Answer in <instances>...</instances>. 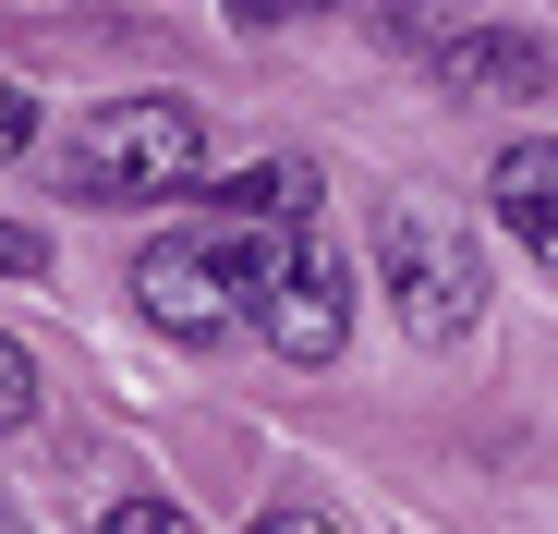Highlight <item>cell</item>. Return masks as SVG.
<instances>
[{
    "mask_svg": "<svg viewBox=\"0 0 558 534\" xmlns=\"http://www.w3.org/2000/svg\"><path fill=\"white\" fill-rule=\"evenodd\" d=\"M207 183V110L195 98H98L61 146V195L73 207H158Z\"/></svg>",
    "mask_w": 558,
    "mask_h": 534,
    "instance_id": "cell-1",
    "label": "cell"
},
{
    "mask_svg": "<svg viewBox=\"0 0 558 534\" xmlns=\"http://www.w3.org/2000/svg\"><path fill=\"white\" fill-rule=\"evenodd\" d=\"M377 280H389V304H401V328L425 352H461L474 316H486V267H474V243H461V219H437L413 195L377 207Z\"/></svg>",
    "mask_w": 558,
    "mask_h": 534,
    "instance_id": "cell-2",
    "label": "cell"
},
{
    "mask_svg": "<svg viewBox=\"0 0 558 534\" xmlns=\"http://www.w3.org/2000/svg\"><path fill=\"white\" fill-rule=\"evenodd\" d=\"M255 328H267V352H292V365H340V340H352V255L316 219L279 231V267H267V292H255Z\"/></svg>",
    "mask_w": 558,
    "mask_h": 534,
    "instance_id": "cell-3",
    "label": "cell"
},
{
    "mask_svg": "<svg viewBox=\"0 0 558 534\" xmlns=\"http://www.w3.org/2000/svg\"><path fill=\"white\" fill-rule=\"evenodd\" d=\"M134 304H146L170 340H231V328H255V292H243L231 231H170V243H146V255H134Z\"/></svg>",
    "mask_w": 558,
    "mask_h": 534,
    "instance_id": "cell-4",
    "label": "cell"
},
{
    "mask_svg": "<svg viewBox=\"0 0 558 534\" xmlns=\"http://www.w3.org/2000/svg\"><path fill=\"white\" fill-rule=\"evenodd\" d=\"M437 85L449 98H558V37H534V25H449L437 37Z\"/></svg>",
    "mask_w": 558,
    "mask_h": 534,
    "instance_id": "cell-5",
    "label": "cell"
},
{
    "mask_svg": "<svg viewBox=\"0 0 558 534\" xmlns=\"http://www.w3.org/2000/svg\"><path fill=\"white\" fill-rule=\"evenodd\" d=\"M486 207H498V231L558 280V134H522V146H498V170H486Z\"/></svg>",
    "mask_w": 558,
    "mask_h": 534,
    "instance_id": "cell-6",
    "label": "cell"
},
{
    "mask_svg": "<svg viewBox=\"0 0 558 534\" xmlns=\"http://www.w3.org/2000/svg\"><path fill=\"white\" fill-rule=\"evenodd\" d=\"M219 219H316V170L304 158H255V170H231V183H195Z\"/></svg>",
    "mask_w": 558,
    "mask_h": 534,
    "instance_id": "cell-7",
    "label": "cell"
},
{
    "mask_svg": "<svg viewBox=\"0 0 558 534\" xmlns=\"http://www.w3.org/2000/svg\"><path fill=\"white\" fill-rule=\"evenodd\" d=\"M98 534H195V510H182V498H110Z\"/></svg>",
    "mask_w": 558,
    "mask_h": 534,
    "instance_id": "cell-8",
    "label": "cell"
},
{
    "mask_svg": "<svg viewBox=\"0 0 558 534\" xmlns=\"http://www.w3.org/2000/svg\"><path fill=\"white\" fill-rule=\"evenodd\" d=\"M37 425V365H25V340H0V437Z\"/></svg>",
    "mask_w": 558,
    "mask_h": 534,
    "instance_id": "cell-9",
    "label": "cell"
},
{
    "mask_svg": "<svg viewBox=\"0 0 558 534\" xmlns=\"http://www.w3.org/2000/svg\"><path fill=\"white\" fill-rule=\"evenodd\" d=\"M219 13H231L243 37H267V25H304V13H316V0H219Z\"/></svg>",
    "mask_w": 558,
    "mask_h": 534,
    "instance_id": "cell-10",
    "label": "cell"
},
{
    "mask_svg": "<svg viewBox=\"0 0 558 534\" xmlns=\"http://www.w3.org/2000/svg\"><path fill=\"white\" fill-rule=\"evenodd\" d=\"M37 267H49V243H37L25 219H0V280H37Z\"/></svg>",
    "mask_w": 558,
    "mask_h": 534,
    "instance_id": "cell-11",
    "label": "cell"
},
{
    "mask_svg": "<svg viewBox=\"0 0 558 534\" xmlns=\"http://www.w3.org/2000/svg\"><path fill=\"white\" fill-rule=\"evenodd\" d=\"M37 146V98H25V85H0V158H25Z\"/></svg>",
    "mask_w": 558,
    "mask_h": 534,
    "instance_id": "cell-12",
    "label": "cell"
},
{
    "mask_svg": "<svg viewBox=\"0 0 558 534\" xmlns=\"http://www.w3.org/2000/svg\"><path fill=\"white\" fill-rule=\"evenodd\" d=\"M389 25H401L413 49H437V37H449V13H437V0H389Z\"/></svg>",
    "mask_w": 558,
    "mask_h": 534,
    "instance_id": "cell-13",
    "label": "cell"
},
{
    "mask_svg": "<svg viewBox=\"0 0 558 534\" xmlns=\"http://www.w3.org/2000/svg\"><path fill=\"white\" fill-rule=\"evenodd\" d=\"M243 534H340L328 510H267V522H243Z\"/></svg>",
    "mask_w": 558,
    "mask_h": 534,
    "instance_id": "cell-14",
    "label": "cell"
},
{
    "mask_svg": "<svg viewBox=\"0 0 558 534\" xmlns=\"http://www.w3.org/2000/svg\"><path fill=\"white\" fill-rule=\"evenodd\" d=\"M0 534H25V510H13V498H0Z\"/></svg>",
    "mask_w": 558,
    "mask_h": 534,
    "instance_id": "cell-15",
    "label": "cell"
}]
</instances>
